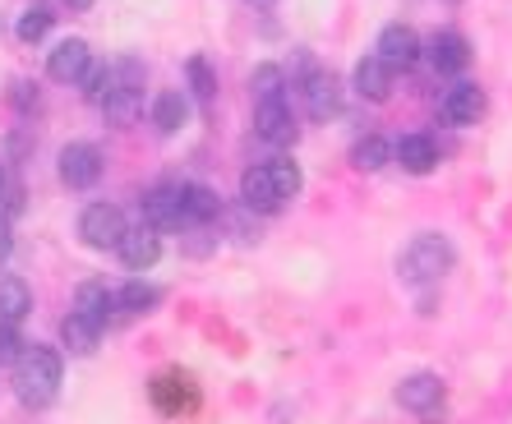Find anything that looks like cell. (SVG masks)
Listing matches in <instances>:
<instances>
[{
	"instance_id": "277c9868",
	"label": "cell",
	"mask_w": 512,
	"mask_h": 424,
	"mask_svg": "<svg viewBox=\"0 0 512 424\" xmlns=\"http://www.w3.org/2000/svg\"><path fill=\"white\" fill-rule=\"evenodd\" d=\"M60 180L70 189H93L102 180V153L93 143H70L60 148Z\"/></svg>"
},
{
	"instance_id": "4316f807",
	"label": "cell",
	"mask_w": 512,
	"mask_h": 424,
	"mask_svg": "<svg viewBox=\"0 0 512 424\" xmlns=\"http://www.w3.org/2000/svg\"><path fill=\"white\" fill-rule=\"evenodd\" d=\"M268 171H273V185H277V194H282V199H296L300 194V185H305V180H300V166L296 162H268Z\"/></svg>"
},
{
	"instance_id": "ac0fdd59",
	"label": "cell",
	"mask_w": 512,
	"mask_h": 424,
	"mask_svg": "<svg viewBox=\"0 0 512 424\" xmlns=\"http://www.w3.org/2000/svg\"><path fill=\"white\" fill-rule=\"evenodd\" d=\"M222 212V203H217V194L208 185H180V226L185 222H208V217H217Z\"/></svg>"
},
{
	"instance_id": "8fae6325",
	"label": "cell",
	"mask_w": 512,
	"mask_h": 424,
	"mask_svg": "<svg viewBox=\"0 0 512 424\" xmlns=\"http://www.w3.org/2000/svg\"><path fill=\"white\" fill-rule=\"evenodd\" d=\"M397 401L416 415H434L439 411V401H443V383L434 374H411V378L397 383Z\"/></svg>"
},
{
	"instance_id": "9a60e30c",
	"label": "cell",
	"mask_w": 512,
	"mask_h": 424,
	"mask_svg": "<svg viewBox=\"0 0 512 424\" xmlns=\"http://www.w3.org/2000/svg\"><path fill=\"white\" fill-rule=\"evenodd\" d=\"M429 60H434V70L439 74H462L471 65V47H466L462 33H434L429 42Z\"/></svg>"
},
{
	"instance_id": "7402d4cb",
	"label": "cell",
	"mask_w": 512,
	"mask_h": 424,
	"mask_svg": "<svg viewBox=\"0 0 512 424\" xmlns=\"http://www.w3.org/2000/svg\"><path fill=\"white\" fill-rule=\"evenodd\" d=\"M351 162H356L360 171H383V166L393 162V143L379 139V134H365V139L351 148Z\"/></svg>"
},
{
	"instance_id": "44dd1931",
	"label": "cell",
	"mask_w": 512,
	"mask_h": 424,
	"mask_svg": "<svg viewBox=\"0 0 512 424\" xmlns=\"http://www.w3.org/2000/svg\"><path fill=\"white\" fill-rule=\"evenodd\" d=\"M185 116H190V102H185V93H162L153 102V125L162 134H176L180 125H185Z\"/></svg>"
},
{
	"instance_id": "5b68a950",
	"label": "cell",
	"mask_w": 512,
	"mask_h": 424,
	"mask_svg": "<svg viewBox=\"0 0 512 424\" xmlns=\"http://www.w3.org/2000/svg\"><path fill=\"white\" fill-rule=\"evenodd\" d=\"M374 56L388 65V70H411L420 60V37L411 24H388L379 33V47H374Z\"/></svg>"
},
{
	"instance_id": "7c38bea8",
	"label": "cell",
	"mask_w": 512,
	"mask_h": 424,
	"mask_svg": "<svg viewBox=\"0 0 512 424\" xmlns=\"http://www.w3.org/2000/svg\"><path fill=\"white\" fill-rule=\"evenodd\" d=\"M157 259H162V240H157L153 226H134L130 236L120 240V263L130 272H148Z\"/></svg>"
},
{
	"instance_id": "ffe728a7",
	"label": "cell",
	"mask_w": 512,
	"mask_h": 424,
	"mask_svg": "<svg viewBox=\"0 0 512 424\" xmlns=\"http://www.w3.org/2000/svg\"><path fill=\"white\" fill-rule=\"evenodd\" d=\"M97 337H102V328H97V323H88L84 314H65V323H60V342L70 346L74 355H93L97 351Z\"/></svg>"
},
{
	"instance_id": "836d02e7",
	"label": "cell",
	"mask_w": 512,
	"mask_h": 424,
	"mask_svg": "<svg viewBox=\"0 0 512 424\" xmlns=\"http://www.w3.org/2000/svg\"><path fill=\"white\" fill-rule=\"evenodd\" d=\"M259 5H268V0H259Z\"/></svg>"
},
{
	"instance_id": "484cf974",
	"label": "cell",
	"mask_w": 512,
	"mask_h": 424,
	"mask_svg": "<svg viewBox=\"0 0 512 424\" xmlns=\"http://www.w3.org/2000/svg\"><path fill=\"white\" fill-rule=\"evenodd\" d=\"M116 300H120V309H125V314H148V309L162 305V291H157V286H148V282H130L125 291L116 295Z\"/></svg>"
},
{
	"instance_id": "ba28073f",
	"label": "cell",
	"mask_w": 512,
	"mask_h": 424,
	"mask_svg": "<svg viewBox=\"0 0 512 424\" xmlns=\"http://www.w3.org/2000/svg\"><path fill=\"white\" fill-rule=\"evenodd\" d=\"M254 134H259L263 143H277V148L296 143V120H291V106H286V102H259V111H254Z\"/></svg>"
},
{
	"instance_id": "f546056e",
	"label": "cell",
	"mask_w": 512,
	"mask_h": 424,
	"mask_svg": "<svg viewBox=\"0 0 512 424\" xmlns=\"http://www.w3.org/2000/svg\"><path fill=\"white\" fill-rule=\"evenodd\" d=\"M10 102H14V106H37V83H14Z\"/></svg>"
},
{
	"instance_id": "9c48e42d",
	"label": "cell",
	"mask_w": 512,
	"mask_h": 424,
	"mask_svg": "<svg viewBox=\"0 0 512 424\" xmlns=\"http://www.w3.org/2000/svg\"><path fill=\"white\" fill-rule=\"evenodd\" d=\"M305 111H310L314 120H328V116H337L342 111V83L333 79V74H323V70H314L310 79H305Z\"/></svg>"
},
{
	"instance_id": "d6a6232c",
	"label": "cell",
	"mask_w": 512,
	"mask_h": 424,
	"mask_svg": "<svg viewBox=\"0 0 512 424\" xmlns=\"http://www.w3.org/2000/svg\"><path fill=\"white\" fill-rule=\"evenodd\" d=\"M0 185H5V166H0Z\"/></svg>"
},
{
	"instance_id": "3957f363",
	"label": "cell",
	"mask_w": 512,
	"mask_h": 424,
	"mask_svg": "<svg viewBox=\"0 0 512 424\" xmlns=\"http://www.w3.org/2000/svg\"><path fill=\"white\" fill-rule=\"evenodd\" d=\"M79 236L93 249H120V240L130 236V222H125V212L116 203H93L79 217Z\"/></svg>"
},
{
	"instance_id": "4dcf8cb0",
	"label": "cell",
	"mask_w": 512,
	"mask_h": 424,
	"mask_svg": "<svg viewBox=\"0 0 512 424\" xmlns=\"http://www.w3.org/2000/svg\"><path fill=\"white\" fill-rule=\"evenodd\" d=\"M10 249H14V231H10V222L0 217V263L10 259Z\"/></svg>"
},
{
	"instance_id": "cb8c5ba5",
	"label": "cell",
	"mask_w": 512,
	"mask_h": 424,
	"mask_svg": "<svg viewBox=\"0 0 512 424\" xmlns=\"http://www.w3.org/2000/svg\"><path fill=\"white\" fill-rule=\"evenodd\" d=\"M102 111H107V120H116V125H130V120L139 116V88H107Z\"/></svg>"
},
{
	"instance_id": "4fadbf2b",
	"label": "cell",
	"mask_w": 512,
	"mask_h": 424,
	"mask_svg": "<svg viewBox=\"0 0 512 424\" xmlns=\"http://www.w3.org/2000/svg\"><path fill=\"white\" fill-rule=\"evenodd\" d=\"M393 157L402 162V171H411V176H429V171L439 166V148H434L429 134H406L402 143H393Z\"/></svg>"
},
{
	"instance_id": "8992f818",
	"label": "cell",
	"mask_w": 512,
	"mask_h": 424,
	"mask_svg": "<svg viewBox=\"0 0 512 424\" xmlns=\"http://www.w3.org/2000/svg\"><path fill=\"white\" fill-rule=\"evenodd\" d=\"M88 70H93V51H88L84 37H65V42L47 56V74L56 83H84Z\"/></svg>"
},
{
	"instance_id": "52a82bcc",
	"label": "cell",
	"mask_w": 512,
	"mask_h": 424,
	"mask_svg": "<svg viewBox=\"0 0 512 424\" xmlns=\"http://www.w3.org/2000/svg\"><path fill=\"white\" fill-rule=\"evenodd\" d=\"M439 116L448 120V125H476V120L485 116V88H476V83H453L439 102Z\"/></svg>"
},
{
	"instance_id": "30bf717a",
	"label": "cell",
	"mask_w": 512,
	"mask_h": 424,
	"mask_svg": "<svg viewBox=\"0 0 512 424\" xmlns=\"http://www.w3.org/2000/svg\"><path fill=\"white\" fill-rule=\"evenodd\" d=\"M240 199H245V208L250 212H277L286 203L282 194H277L273 171H268V166H250V171L240 176Z\"/></svg>"
},
{
	"instance_id": "d6986e66",
	"label": "cell",
	"mask_w": 512,
	"mask_h": 424,
	"mask_svg": "<svg viewBox=\"0 0 512 424\" xmlns=\"http://www.w3.org/2000/svg\"><path fill=\"white\" fill-rule=\"evenodd\" d=\"M33 314V291L24 277H0V323H19Z\"/></svg>"
},
{
	"instance_id": "2e32d148",
	"label": "cell",
	"mask_w": 512,
	"mask_h": 424,
	"mask_svg": "<svg viewBox=\"0 0 512 424\" xmlns=\"http://www.w3.org/2000/svg\"><path fill=\"white\" fill-rule=\"evenodd\" d=\"M116 309H120V300L102 282H84L79 295H74V314H84L88 323H97V328H107V318L116 314Z\"/></svg>"
},
{
	"instance_id": "1f68e13d",
	"label": "cell",
	"mask_w": 512,
	"mask_h": 424,
	"mask_svg": "<svg viewBox=\"0 0 512 424\" xmlns=\"http://www.w3.org/2000/svg\"><path fill=\"white\" fill-rule=\"evenodd\" d=\"M60 5H70V10H88L93 0H60Z\"/></svg>"
},
{
	"instance_id": "f1b7e54d",
	"label": "cell",
	"mask_w": 512,
	"mask_h": 424,
	"mask_svg": "<svg viewBox=\"0 0 512 424\" xmlns=\"http://www.w3.org/2000/svg\"><path fill=\"white\" fill-rule=\"evenodd\" d=\"M24 337L14 323H0V365H19V355H24Z\"/></svg>"
},
{
	"instance_id": "6da1fadb",
	"label": "cell",
	"mask_w": 512,
	"mask_h": 424,
	"mask_svg": "<svg viewBox=\"0 0 512 424\" xmlns=\"http://www.w3.org/2000/svg\"><path fill=\"white\" fill-rule=\"evenodd\" d=\"M56 392H60V355L37 342L24 346L19 365H14V397L33 406V411H42V406L56 401Z\"/></svg>"
},
{
	"instance_id": "603a6c76",
	"label": "cell",
	"mask_w": 512,
	"mask_h": 424,
	"mask_svg": "<svg viewBox=\"0 0 512 424\" xmlns=\"http://www.w3.org/2000/svg\"><path fill=\"white\" fill-rule=\"evenodd\" d=\"M51 19H56V14H51L47 0H33V5L19 14V42H42V37L51 33Z\"/></svg>"
},
{
	"instance_id": "83f0119b",
	"label": "cell",
	"mask_w": 512,
	"mask_h": 424,
	"mask_svg": "<svg viewBox=\"0 0 512 424\" xmlns=\"http://www.w3.org/2000/svg\"><path fill=\"white\" fill-rule=\"evenodd\" d=\"M190 83H194V97H199V102H208V97L217 93V79H213V70H208V60L203 56L190 60Z\"/></svg>"
},
{
	"instance_id": "7a4b0ae2",
	"label": "cell",
	"mask_w": 512,
	"mask_h": 424,
	"mask_svg": "<svg viewBox=\"0 0 512 424\" xmlns=\"http://www.w3.org/2000/svg\"><path fill=\"white\" fill-rule=\"evenodd\" d=\"M453 263H457V249L443 236H416L402 249L397 272H402V282H411V286H429V282H439L443 272H453Z\"/></svg>"
},
{
	"instance_id": "5bb4252c",
	"label": "cell",
	"mask_w": 512,
	"mask_h": 424,
	"mask_svg": "<svg viewBox=\"0 0 512 424\" xmlns=\"http://www.w3.org/2000/svg\"><path fill=\"white\" fill-rule=\"evenodd\" d=\"M143 217L153 231H167V226H180V185H157L143 194Z\"/></svg>"
},
{
	"instance_id": "e0dca14e",
	"label": "cell",
	"mask_w": 512,
	"mask_h": 424,
	"mask_svg": "<svg viewBox=\"0 0 512 424\" xmlns=\"http://www.w3.org/2000/svg\"><path fill=\"white\" fill-rule=\"evenodd\" d=\"M356 93L365 97V102H388V93H393V70H388L379 56H365L356 65Z\"/></svg>"
},
{
	"instance_id": "d4e9b609",
	"label": "cell",
	"mask_w": 512,
	"mask_h": 424,
	"mask_svg": "<svg viewBox=\"0 0 512 424\" xmlns=\"http://www.w3.org/2000/svg\"><path fill=\"white\" fill-rule=\"evenodd\" d=\"M254 97H259V102H286L282 65H259V70H254Z\"/></svg>"
}]
</instances>
